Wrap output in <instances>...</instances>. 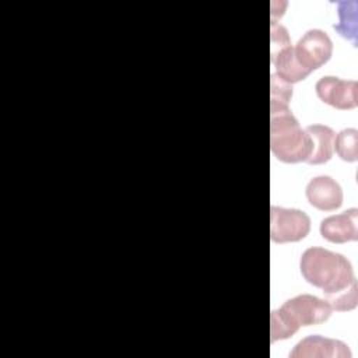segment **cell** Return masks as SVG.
I'll use <instances>...</instances> for the list:
<instances>
[{"mask_svg":"<svg viewBox=\"0 0 358 358\" xmlns=\"http://www.w3.org/2000/svg\"><path fill=\"white\" fill-rule=\"evenodd\" d=\"M299 268L302 277L313 287L320 288L327 298L357 284L350 260L323 248L306 249L301 256Z\"/></svg>","mask_w":358,"mask_h":358,"instance_id":"1","label":"cell"},{"mask_svg":"<svg viewBox=\"0 0 358 358\" xmlns=\"http://www.w3.org/2000/svg\"><path fill=\"white\" fill-rule=\"evenodd\" d=\"M333 309L326 299L302 294L284 302L270 315L271 343L294 336L301 326H313L326 322Z\"/></svg>","mask_w":358,"mask_h":358,"instance_id":"2","label":"cell"},{"mask_svg":"<svg viewBox=\"0 0 358 358\" xmlns=\"http://www.w3.org/2000/svg\"><path fill=\"white\" fill-rule=\"evenodd\" d=\"M333 310H338V312H347V310H352L357 306L358 302V294H357V284H354L352 287H350L348 289L329 296L326 299Z\"/></svg>","mask_w":358,"mask_h":358,"instance_id":"14","label":"cell"},{"mask_svg":"<svg viewBox=\"0 0 358 358\" xmlns=\"http://www.w3.org/2000/svg\"><path fill=\"white\" fill-rule=\"evenodd\" d=\"M305 130L312 141V151L306 162L310 165L327 162L334 151V130L326 124H310Z\"/></svg>","mask_w":358,"mask_h":358,"instance_id":"10","label":"cell"},{"mask_svg":"<svg viewBox=\"0 0 358 358\" xmlns=\"http://www.w3.org/2000/svg\"><path fill=\"white\" fill-rule=\"evenodd\" d=\"M338 22L333 28L357 46V1H338Z\"/></svg>","mask_w":358,"mask_h":358,"instance_id":"11","label":"cell"},{"mask_svg":"<svg viewBox=\"0 0 358 358\" xmlns=\"http://www.w3.org/2000/svg\"><path fill=\"white\" fill-rule=\"evenodd\" d=\"M270 148L277 159L287 164L306 162L310 155V136L289 108L270 112Z\"/></svg>","mask_w":358,"mask_h":358,"instance_id":"3","label":"cell"},{"mask_svg":"<svg viewBox=\"0 0 358 358\" xmlns=\"http://www.w3.org/2000/svg\"><path fill=\"white\" fill-rule=\"evenodd\" d=\"M336 154L347 162L358 159V131L355 129H344L334 137Z\"/></svg>","mask_w":358,"mask_h":358,"instance_id":"12","label":"cell"},{"mask_svg":"<svg viewBox=\"0 0 358 358\" xmlns=\"http://www.w3.org/2000/svg\"><path fill=\"white\" fill-rule=\"evenodd\" d=\"M306 199L317 210L333 211L343 204L341 186L330 176H316L306 185Z\"/></svg>","mask_w":358,"mask_h":358,"instance_id":"9","label":"cell"},{"mask_svg":"<svg viewBox=\"0 0 358 358\" xmlns=\"http://www.w3.org/2000/svg\"><path fill=\"white\" fill-rule=\"evenodd\" d=\"M333 53V42L322 29H309L294 46V55L298 64L310 74L322 67Z\"/></svg>","mask_w":358,"mask_h":358,"instance_id":"5","label":"cell"},{"mask_svg":"<svg viewBox=\"0 0 358 358\" xmlns=\"http://www.w3.org/2000/svg\"><path fill=\"white\" fill-rule=\"evenodd\" d=\"M291 358H351L348 345L340 340L308 336L289 352Z\"/></svg>","mask_w":358,"mask_h":358,"instance_id":"7","label":"cell"},{"mask_svg":"<svg viewBox=\"0 0 358 358\" xmlns=\"http://www.w3.org/2000/svg\"><path fill=\"white\" fill-rule=\"evenodd\" d=\"M292 98V85L280 80L275 74H271V91H270V112L288 109V103Z\"/></svg>","mask_w":358,"mask_h":358,"instance_id":"13","label":"cell"},{"mask_svg":"<svg viewBox=\"0 0 358 358\" xmlns=\"http://www.w3.org/2000/svg\"><path fill=\"white\" fill-rule=\"evenodd\" d=\"M310 231V218L296 208L271 206L270 208V238L275 243L298 242Z\"/></svg>","mask_w":358,"mask_h":358,"instance_id":"4","label":"cell"},{"mask_svg":"<svg viewBox=\"0 0 358 358\" xmlns=\"http://www.w3.org/2000/svg\"><path fill=\"white\" fill-rule=\"evenodd\" d=\"M322 236L331 243H345L358 239V210L348 208L330 215L320 222Z\"/></svg>","mask_w":358,"mask_h":358,"instance_id":"8","label":"cell"},{"mask_svg":"<svg viewBox=\"0 0 358 358\" xmlns=\"http://www.w3.org/2000/svg\"><path fill=\"white\" fill-rule=\"evenodd\" d=\"M316 95L319 99L336 109L347 110L358 105V83L355 80H341L338 77H322L316 85Z\"/></svg>","mask_w":358,"mask_h":358,"instance_id":"6","label":"cell"}]
</instances>
